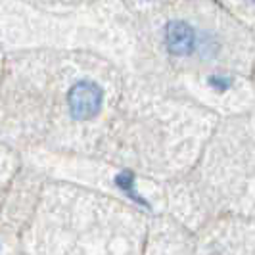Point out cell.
<instances>
[{
	"mask_svg": "<svg viewBox=\"0 0 255 255\" xmlns=\"http://www.w3.org/2000/svg\"><path fill=\"white\" fill-rule=\"evenodd\" d=\"M102 89L92 81H79L71 87L67 94L69 112L77 121H89L92 117H96L98 112L102 110Z\"/></svg>",
	"mask_w": 255,
	"mask_h": 255,
	"instance_id": "6da1fadb",
	"label": "cell"
},
{
	"mask_svg": "<svg viewBox=\"0 0 255 255\" xmlns=\"http://www.w3.org/2000/svg\"><path fill=\"white\" fill-rule=\"evenodd\" d=\"M165 44L173 56H190L196 46V33L186 21L173 19L165 25Z\"/></svg>",
	"mask_w": 255,
	"mask_h": 255,
	"instance_id": "7a4b0ae2",
	"label": "cell"
},
{
	"mask_svg": "<svg viewBox=\"0 0 255 255\" xmlns=\"http://www.w3.org/2000/svg\"><path fill=\"white\" fill-rule=\"evenodd\" d=\"M115 182L123 188L125 192H132V182H134V177L128 173V171H125V173H121V175H117V179H115Z\"/></svg>",
	"mask_w": 255,
	"mask_h": 255,
	"instance_id": "3957f363",
	"label": "cell"
},
{
	"mask_svg": "<svg viewBox=\"0 0 255 255\" xmlns=\"http://www.w3.org/2000/svg\"><path fill=\"white\" fill-rule=\"evenodd\" d=\"M209 85L217 90H227L230 87L229 79H223V77H209Z\"/></svg>",
	"mask_w": 255,
	"mask_h": 255,
	"instance_id": "277c9868",
	"label": "cell"
}]
</instances>
